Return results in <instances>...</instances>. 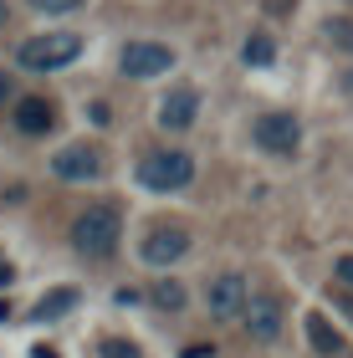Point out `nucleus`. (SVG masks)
<instances>
[{
  "label": "nucleus",
  "instance_id": "obj_25",
  "mask_svg": "<svg viewBox=\"0 0 353 358\" xmlns=\"http://www.w3.org/2000/svg\"><path fill=\"white\" fill-rule=\"evenodd\" d=\"M0 31H6V0H0Z\"/></svg>",
  "mask_w": 353,
  "mask_h": 358
},
{
  "label": "nucleus",
  "instance_id": "obj_6",
  "mask_svg": "<svg viewBox=\"0 0 353 358\" xmlns=\"http://www.w3.org/2000/svg\"><path fill=\"white\" fill-rule=\"evenodd\" d=\"M246 307V276L240 271H220L205 282V313L210 317H240Z\"/></svg>",
  "mask_w": 353,
  "mask_h": 358
},
{
  "label": "nucleus",
  "instance_id": "obj_9",
  "mask_svg": "<svg viewBox=\"0 0 353 358\" xmlns=\"http://www.w3.org/2000/svg\"><path fill=\"white\" fill-rule=\"evenodd\" d=\"M52 174L67 179V185H82V179H98L103 174V154L92 143H67L57 159H52Z\"/></svg>",
  "mask_w": 353,
  "mask_h": 358
},
{
  "label": "nucleus",
  "instance_id": "obj_21",
  "mask_svg": "<svg viewBox=\"0 0 353 358\" xmlns=\"http://www.w3.org/2000/svg\"><path fill=\"white\" fill-rule=\"evenodd\" d=\"M6 97H10V77L0 72V108H6Z\"/></svg>",
  "mask_w": 353,
  "mask_h": 358
},
{
  "label": "nucleus",
  "instance_id": "obj_3",
  "mask_svg": "<svg viewBox=\"0 0 353 358\" xmlns=\"http://www.w3.org/2000/svg\"><path fill=\"white\" fill-rule=\"evenodd\" d=\"M195 179V159L185 149H159V154H143L138 159V185L154 189V194H174Z\"/></svg>",
  "mask_w": 353,
  "mask_h": 358
},
{
  "label": "nucleus",
  "instance_id": "obj_22",
  "mask_svg": "<svg viewBox=\"0 0 353 358\" xmlns=\"http://www.w3.org/2000/svg\"><path fill=\"white\" fill-rule=\"evenodd\" d=\"M338 87H343V97H353V67L343 72V83H338Z\"/></svg>",
  "mask_w": 353,
  "mask_h": 358
},
{
  "label": "nucleus",
  "instance_id": "obj_8",
  "mask_svg": "<svg viewBox=\"0 0 353 358\" xmlns=\"http://www.w3.org/2000/svg\"><path fill=\"white\" fill-rule=\"evenodd\" d=\"M256 143H261L266 154H297L302 123L292 113H261V118H256Z\"/></svg>",
  "mask_w": 353,
  "mask_h": 358
},
{
  "label": "nucleus",
  "instance_id": "obj_17",
  "mask_svg": "<svg viewBox=\"0 0 353 358\" xmlns=\"http://www.w3.org/2000/svg\"><path fill=\"white\" fill-rule=\"evenodd\" d=\"M98 358H143L128 338H103V348H98Z\"/></svg>",
  "mask_w": 353,
  "mask_h": 358
},
{
  "label": "nucleus",
  "instance_id": "obj_14",
  "mask_svg": "<svg viewBox=\"0 0 353 358\" xmlns=\"http://www.w3.org/2000/svg\"><path fill=\"white\" fill-rule=\"evenodd\" d=\"M149 297H154V307H159V313H180V307L189 302L180 282H154V292H149Z\"/></svg>",
  "mask_w": 353,
  "mask_h": 358
},
{
  "label": "nucleus",
  "instance_id": "obj_5",
  "mask_svg": "<svg viewBox=\"0 0 353 358\" xmlns=\"http://www.w3.org/2000/svg\"><path fill=\"white\" fill-rule=\"evenodd\" d=\"M189 251V231L185 225H149V236L138 241V256L149 266H174Z\"/></svg>",
  "mask_w": 353,
  "mask_h": 358
},
{
  "label": "nucleus",
  "instance_id": "obj_23",
  "mask_svg": "<svg viewBox=\"0 0 353 358\" xmlns=\"http://www.w3.org/2000/svg\"><path fill=\"white\" fill-rule=\"evenodd\" d=\"M333 302H338V307H343V313H348V317H353V302H348V297H333Z\"/></svg>",
  "mask_w": 353,
  "mask_h": 358
},
{
  "label": "nucleus",
  "instance_id": "obj_18",
  "mask_svg": "<svg viewBox=\"0 0 353 358\" xmlns=\"http://www.w3.org/2000/svg\"><path fill=\"white\" fill-rule=\"evenodd\" d=\"M36 10H46V15H67V10H77L82 0H31Z\"/></svg>",
  "mask_w": 353,
  "mask_h": 358
},
{
  "label": "nucleus",
  "instance_id": "obj_19",
  "mask_svg": "<svg viewBox=\"0 0 353 358\" xmlns=\"http://www.w3.org/2000/svg\"><path fill=\"white\" fill-rule=\"evenodd\" d=\"M333 276H338L343 287H353V256H338V262H333Z\"/></svg>",
  "mask_w": 353,
  "mask_h": 358
},
{
  "label": "nucleus",
  "instance_id": "obj_20",
  "mask_svg": "<svg viewBox=\"0 0 353 358\" xmlns=\"http://www.w3.org/2000/svg\"><path fill=\"white\" fill-rule=\"evenodd\" d=\"M180 358H210V348H200V343H195V348H185Z\"/></svg>",
  "mask_w": 353,
  "mask_h": 358
},
{
  "label": "nucleus",
  "instance_id": "obj_10",
  "mask_svg": "<svg viewBox=\"0 0 353 358\" xmlns=\"http://www.w3.org/2000/svg\"><path fill=\"white\" fill-rule=\"evenodd\" d=\"M195 118H200V92L195 87H169V97L159 103V128L185 134V128H195Z\"/></svg>",
  "mask_w": 353,
  "mask_h": 358
},
{
  "label": "nucleus",
  "instance_id": "obj_4",
  "mask_svg": "<svg viewBox=\"0 0 353 358\" xmlns=\"http://www.w3.org/2000/svg\"><path fill=\"white\" fill-rule=\"evenodd\" d=\"M240 317H246V333L256 338V343H277V338H282V322H287V307H282L277 292H246Z\"/></svg>",
  "mask_w": 353,
  "mask_h": 358
},
{
  "label": "nucleus",
  "instance_id": "obj_7",
  "mask_svg": "<svg viewBox=\"0 0 353 358\" xmlns=\"http://www.w3.org/2000/svg\"><path fill=\"white\" fill-rule=\"evenodd\" d=\"M118 62H123V77H164L174 67V52L164 41H128Z\"/></svg>",
  "mask_w": 353,
  "mask_h": 358
},
{
  "label": "nucleus",
  "instance_id": "obj_11",
  "mask_svg": "<svg viewBox=\"0 0 353 358\" xmlns=\"http://www.w3.org/2000/svg\"><path fill=\"white\" fill-rule=\"evenodd\" d=\"M15 128H21L26 138L52 134V128H57V108L46 103V97H21V103H15Z\"/></svg>",
  "mask_w": 353,
  "mask_h": 358
},
{
  "label": "nucleus",
  "instance_id": "obj_15",
  "mask_svg": "<svg viewBox=\"0 0 353 358\" xmlns=\"http://www.w3.org/2000/svg\"><path fill=\"white\" fill-rule=\"evenodd\" d=\"M240 57H246V67H271V62H277V41L271 36H251Z\"/></svg>",
  "mask_w": 353,
  "mask_h": 358
},
{
  "label": "nucleus",
  "instance_id": "obj_2",
  "mask_svg": "<svg viewBox=\"0 0 353 358\" xmlns=\"http://www.w3.org/2000/svg\"><path fill=\"white\" fill-rule=\"evenodd\" d=\"M21 67L26 72H57V67H72L82 57V36L77 31H46V36H31L21 41Z\"/></svg>",
  "mask_w": 353,
  "mask_h": 358
},
{
  "label": "nucleus",
  "instance_id": "obj_24",
  "mask_svg": "<svg viewBox=\"0 0 353 358\" xmlns=\"http://www.w3.org/2000/svg\"><path fill=\"white\" fill-rule=\"evenodd\" d=\"M0 322H10V302H0Z\"/></svg>",
  "mask_w": 353,
  "mask_h": 358
},
{
  "label": "nucleus",
  "instance_id": "obj_1",
  "mask_svg": "<svg viewBox=\"0 0 353 358\" xmlns=\"http://www.w3.org/2000/svg\"><path fill=\"white\" fill-rule=\"evenodd\" d=\"M123 241V210L118 205H87L82 215L72 220V246L77 256H87V262H108V256L118 251Z\"/></svg>",
  "mask_w": 353,
  "mask_h": 358
},
{
  "label": "nucleus",
  "instance_id": "obj_13",
  "mask_svg": "<svg viewBox=\"0 0 353 358\" xmlns=\"http://www.w3.org/2000/svg\"><path fill=\"white\" fill-rule=\"evenodd\" d=\"M308 343L323 353V358H338V353H343V333L333 328L323 313H308Z\"/></svg>",
  "mask_w": 353,
  "mask_h": 358
},
{
  "label": "nucleus",
  "instance_id": "obj_16",
  "mask_svg": "<svg viewBox=\"0 0 353 358\" xmlns=\"http://www.w3.org/2000/svg\"><path fill=\"white\" fill-rule=\"evenodd\" d=\"M328 41L338 46V52H353V15H333L328 21Z\"/></svg>",
  "mask_w": 353,
  "mask_h": 358
},
{
  "label": "nucleus",
  "instance_id": "obj_12",
  "mask_svg": "<svg viewBox=\"0 0 353 358\" xmlns=\"http://www.w3.org/2000/svg\"><path fill=\"white\" fill-rule=\"evenodd\" d=\"M77 302H82V297H77V287H57V292H46V297L31 307V322H57V317H67Z\"/></svg>",
  "mask_w": 353,
  "mask_h": 358
}]
</instances>
